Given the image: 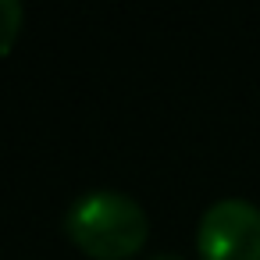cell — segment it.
Returning <instances> with one entry per match:
<instances>
[{
    "mask_svg": "<svg viewBox=\"0 0 260 260\" xmlns=\"http://www.w3.org/2000/svg\"><path fill=\"white\" fill-rule=\"evenodd\" d=\"M64 232L96 260L132 256L150 232L143 203L125 189H86L64 210Z\"/></svg>",
    "mask_w": 260,
    "mask_h": 260,
    "instance_id": "6da1fadb",
    "label": "cell"
},
{
    "mask_svg": "<svg viewBox=\"0 0 260 260\" xmlns=\"http://www.w3.org/2000/svg\"><path fill=\"white\" fill-rule=\"evenodd\" d=\"M200 260H260V207L246 196L214 200L196 221Z\"/></svg>",
    "mask_w": 260,
    "mask_h": 260,
    "instance_id": "7a4b0ae2",
    "label": "cell"
},
{
    "mask_svg": "<svg viewBox=\"0 0 260 260\" xmlns=\"http://www.w3.org/2000/svg\"><path fill=\"white\" fill-rule=\"evenodd\" d=\"M22 18H25V11L18 0H0V54L11 50V43L22 29Z\"/></svg>",
    "mask_w": 260,
    "mask_h": 260,
    "instance_id": "3957f363",
    "label": "cell"
},
{
    "mask_svg": "<svg viewBox=\"0 0 260 260\" xmlns=\"http://www.w3.org/2000/svg\"><path fill=\"white\" fill-rule=\"evenodd\" d=\"M146 260H189V256H182V253H175V249H160V253H153V256H146Z\"/></svg>",
    "mask_w": 260,
    "mask_h": 260,
    "instance_id": "277c9868",
    "label": "cell"
}]
</instances>
